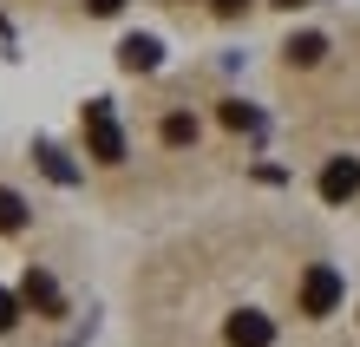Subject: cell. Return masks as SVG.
I'll use <instances>...</instances> for the list:
<instances>
[{"label": "cell", "instance_id": "6", "mask_svg": "<svg viewBox=\"0 0 360 347\" xmlns=\"http://www.w3.org/2000/svg\"><path fill=\"white\" fill-rule=\"evenodd\" d=\"M20 295H27V308H59V289H53V275H39V269H27V282H20Z\"/></svg>", "mask_w": 360, "mask_h": 347}, {"label": "cell", "instance_id": "2", "mask_svg": "<svg viewBox=\"0 0 360 347\" xmlns=\"http://www.w3.org/2000/svg\"><path fill=\"white\" fill-rule=\"evenodd\" d=\"M334 301H341V275H334L328 263H314L308 275H302V315H334Z\"/></svg>", "mask_w": 360, "mask_h": 347}, {"label": "cell", "instance_id": "12", "mask_svg": "<svg viewBox=\"0 0 360 347\" xmlns=\"http://www.w3.org/2000/svg\"><path fill=\"white\" fill-rule=\"evenodd\" d=\"M13 321H20V308H13V295L0 289V328H13Z\"/></svg>", "mask_w": 360, "mask_h": 347}, {"label": "cell", "instance_id": "4", "mask_svg": "<svg viewBox=\"0 0 360 347\" xmlns=\"http://www.w3.org/2000/svg\"><path fill=\"white\" fill-rule=\"evenodd\" d=\"M275 341V321L256 315V308H243V315H229V347H269Z\"/></svg>", "mask_w": 360, "mask_h": 347}, {"label": "cell", "instance_id": "14", "mask_svg": "<svg viewBox=\"0 0 360 347\" xmlns=\"http://www.w3.org/2000/svg\"><path fill=\"white\" fill-rule=\"evenodd\" d=\"M86 7H92V13H118L124 0H86Z\"/></svg>", "mask_w": 360, "mask_h": 347}, {"label": "cell", "instance_id": "10", "mask_svg": "<svg viewBox=\"0 0 360 347\" xmlns=\"http://www.w3.org/2000/svg\"><path fill=\"white\" fill-rule=\"evenodd\" d=\"M39 164H46V177H53V184H72V164H66V158H59V151H53V144H39Z\"/></svg>", "mask_w": 360, "mask_h": 347}, {"label": "cell", "instance_id": "5", "mask_svg": "<svg viewBox=\"0 0 360 347\" xmlns=\"http://www.w3.org/2000/svg\"><path fill=\"white\" fill-rule=\"evenodd\" d=\"M118 59H124V72H151V66H158V39H151V33L124 39V46H118Z\"/></svg>", "mask_w": 360, "mask_h": 347}, {"label": "cell", "instance_id": "3", "mask_svg": "<svg viewBox=\"0 0 360 347\" xmlns=\"http://www.w3.org/2000/svg\"><path fill=\"white\" fill-rule=\"evenodd\" d=\"M354 190H360V158H334V164L321 170V197H328V203H347Z\"/></svg>", "mask_w": 360, "mask_h": 347}, {"label": "cell", "instance_id": "8", "mask_svg": "<svg viewBox=\"0 0 360 347\" xmlns=\"http://www.w3.org/2000/svg\"><path fill=\"white\" fill-rule=\"evenodd\" d=\"M164 144H197V118H190V112H171V118H164Z\"/></svg>", "mask_w": 360, "mask_h": 347}, {"label": "cell", "instance_id": "7", "mask_svg": "<svg viewBox=\"0 0 360 347\" xmlns=\"http://www.w3.org/2000/svg\"><path fill=\"white\" fill-rule=\"evenodd\" d=\"M321 53H328V39H321V33H295V39H288V59H295V66H314Z\"/></svg>", "mask_w": 360, "mask_h": 347}, {"label": "cell", "instance_id": "13", "mask_svg": "<svg viewBox=\"0 0 360 347\" xmlns=\"http://www.w3.org/2000/svg\"><path fill=\"white\" fill-rule=\"evenodd\" d=\"M210 7H217V13H243L249 0H210Z\"/></svg>", "mask_w": 360, "mask_h": 347}, {"label": "cell", "instance_id": "1", "mask_svg": "<svg viewBox=\"0 0 360 347\" xmlns=\"http://www.w3.org/2000/svg\"><path fill=\"white\" fill-rule=\"evenodd\" d=\"M86 151L98 164H124V132L112 125V105H105V99L86 105Z\"/></svg>", "mask_w": 360, "mask_h": 347}, {"label": "cell", "instance_id": "11", "mask_svg": "<svg viewBox=\"0 0 360 347\" xmlns=\"http://www.w3.org/2000/svg\"><path fill=\"white\" fill-rule=\"evenodd\" d=\"M223 125H236V132H249V125H256V112H249V105H223Z\"/></svg>", "mask_w": 360, "mask_h": 347}, {"label": "cell", "instance_id": "9", "mask_svg": "<svg viewBox=\"0 0 360 347\" xmlns=\"http://www.w3.org/2000/svg\"><path fill=\"white\" fill-rule=\"evenodd\" d=\"M13 229H27V203L13 190H0V236H13Z\"/></svg>", "mask_w": 360, "mask_h": 347}]
</instances>
